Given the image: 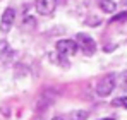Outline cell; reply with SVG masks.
<instances>
[{
	"instance_id": "6da1fadb",
	"label": "cell",
	"mask_w": 127,
	"mask_h": 120,
	"mask_svg": "<svg viewBox=\"0 0 127 120\" xmlns=\"http://www.w3.org/2000/svg\"><path fill=\"white\" fill-rule=\"evenodd\" d=\"M79 50V46H77V41L76 40H70V38H64V40H59L55 43V52L64 57V59H67V57H72V55H76V52Z\"/></svg>"
},
{
	"instance_id": "7a4b0ae2",
	"label": "cell",
	"mask_w": 127,
	"mask_h": 120,
	"mask_svg": "<svg viewBox=\"0 0 127 120\" xmlns=\"http://www.w3.org/2000/svg\"><path fill=\"white\" fill-rule=\"evenodd\" d=\"M115 89V76L113 74H106L96 84V94L98 96H108L112 94V91Z\"/></svg>"
},
{
	"instance_id": "3957f363",
	"label": "cell",
	"mask_w": 127,
	"mask_h": 120,
	"mask_svg": "<svg viewBox=\"0 0 127 120\" xmlns=\"http://www.w3.org/2000/svg\"><path fill=\"white\" fill-rule=\"evenodd\" d=\"M76 41H77V46L81 48V52H83L84 55H93V53L96 52V43H95V40H93L89 34L79 33V34L76 36Z\"/></svg>"
},
{
	"instance_id": "277c9868",
	"label": "cell",
	"mask_w": 127,
	"mask_h": 120,
	"mask_svg": "<svg viewBox=\"0 0 127 120\" xmlns=\"http://www.w3.org/2000/svg\"><path fill=\"white\" fill-rule=\"evenodd\" d=\"M16 21V9L14 7H7L2 14V19H0V31L2 33H9L12 24Z\"/></svg>"
},
{
	"instance_id": "5b68a950",
	"label": "cell",
	"mask_w": 127,
	"mask_h": 120,
	"mask_svg": "<svg viewBox=\"0 0 127 120\" xmlns=\"http://www.w3.org/2000/svg\"><path fill=\"white\" fill-rule=\"evenodd\" d=\"M55 7H57V0H34V9L40 16L53 14Z\"/></svg>"
},
{
	"instance_id": "8992f818",
	"label": "cell",
	"mask_w": 127,
	"mask_h": 120,
	"mask_svg": "<svg viewBox=\"0 0 127 120\" xmlns=\"http://www.w3.org/2000/svg\"><path fill=\"white\" fill-rule=\"evenodd\" d=\"M12 55H14V52L9 46V43L5 40H0V60L2 62H9V60L12 59Z\"/></svg>"
},
{
	"instance_id": "52a82bcc",
	"label": "cell",
	"mask_w": 127,
	"mask_h": 120,
	"mask_svg": "<svg viewBox=\"0 0 127 120\" xmlns=\"http://www.w3.org/2000/svg\"><path fill=\"white\" fill-rule=\"evenodd\" d=\"M98 5H100V9L103 12H106V14H113L117 10V3L113 0H98Z\"/></svg>"
},
{
	"instance_id": "ba28073f",
	"label": "cell",
	"mask_w": 127,
	"mask_h": 120,
	"mask_svg": "<svg viewBox=\"0 0 127 120\" xmlns=\"http://www.w3.org/2000/svg\"><path fill=\"white\" fill-rule=\"evenodd\" d=\"M89 117V113L86 110H74L70 112V120H86Z\"/></svg>"
},
{
	"instance_id": "9c48e42d",
	"label": "cell",
	"mask_w": 127,
	"mask_h": 120,
	"mask_svg": "<svg viewBox=\"0 0 127 120\" xmlns=\"http://www.w3.org/2000/svg\"><path fill=\"white\" fill-rule=\"evenodd\" d=\"M119 21H127V10H124V12H119L117 16H113V17L110 19V22H119Z\"/></svg>"
},
{
	"instance_id": "30bf717a",
	"label": "cell",
	"mask_w": 127,
	"mask_h": 120,
	"mask_svg": "<svg viewBox=\"0 0 127 120\" xmlns=\"http://www.w3.org/2000/svg\"><path fill=\"white\" fill-rule=\"evenodd\" d=\"M112 105H113V106H126V105H127V96H120V98L113 100V101H112Z\"/></svg>"
},
{
	"instance_id": "8fae6325",
	"label": "cell",
	"mask_w": 127,
	"mask_h": 120,
	"mask_svg": "<svg viewBox=\"0 0 127 120\" xmlns=\"http://www.w3.org/2000/svg\"><path fill=\"white\" fill-rule=\"evenodd\" d=\"M119 79H120V86L127 91V70H126V72H122V74L119 76Z\"/></svg>"
},
{
	"instance_id": "7c38bea8",
	"label": "cell",
	"mask_w": 127,
	"mask_h": 120,
	"mask_svg": "<svg viewBox=\"0 0 127 120\" xmlns=\"http://www.w3.org/2000/svg\"><path fill=\"white\" fill-rule=\"evenodd\" d=\"M100 22H101L100 17H89V19L86 21V24H91V26H98Z\"/></svg>"
},
{
	"instance_id": "4fadbf2b",
	"label": "cell",
	"mask_w": 127,
	"mask_h": 120,
	"mask_svg": "<svg viewBox=\"0 0 127 120\" xmlns=\"http://www.w3.org/2000/svg\"><path fill=\"white\" fill-rule=\"evenodd\" d=\"M53 120H65V119H64V117H55Z\"/></svg>"
},
{
	"instance_id": "5bb4252c",
	"label": "cell",
	"mask_w": 127,
	"mask_h": 120,
	"mask_svg": "<svg viewBox=\"0 0 127 120\" xmlns=\"http://www.w3.org/2000/svg\"><path fill=\"white\" fill-rule=\"evenodd\" d=\"M122 3H124V5H126V7H127V0H122Z\"/></svg>"
},
{
	"instance_id": "9a60e30c",
	"label": "cell",
	"mask_w": 127,
	"mask_h": 120,
	"mask_svg": "<svg viewBox=\"0 0 127 120\" xmlns=\"http://www.w3.org/2000/svg\"><path fill=\"white\" fill-rule=\"evenodd\" d=\"M101 120H113V119H101Z\"/></svg>"
},
{
	"instance_id": "2e32d148",
	"label": "cell",
	"mask_w": 127,
	"mask_h": 120,
	"mask_svg": "<svg viewBox=\"0 0 127 120\" xmlns=\"http://www.w3.org/2000/svg\"><path fill=\"white\" fill-rule=\"evenodd\" d=\"M126 108H127V105H126Z\"/></svg>"
}]
</instances>
